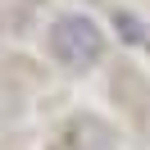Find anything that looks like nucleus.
<instances>
[{"label":"nucleus","instance_id":"1","mask_svg":"<svg viewBox=\"0 0 150 150\" xmlns=\"http://www.w3.org/2000/svg\"><path fill=\"white\" fill-rule=\"evenodd\" d=\"M50 50H55L59 64L86 68V64H96V59H100L105 37H100V28H96L86 14H64V18L50 28Z\"/></svg>","mask_w":150,"mask_h":150}]
</instances>
